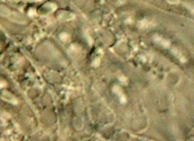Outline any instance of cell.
I'll return each mask as SVG.
<instances>
[{"label": "cell", "mask_w": 194, "mask_h": 141, "mask_svg": "<svg viewBox=\"0 0 194 141\" xmlns=\"http://www.w3.org/2000/svg\"><path fill=\"white\" fill-rule=\"evenodd\" d=\"M4 98H7L8 99V101H11V102L14 103V102L16 101V99H14V97L12 96V97L10 98V96H11V95H10L9 93L5 94V92H4Z\"/></svg>", "instance_id": "6da1fadb"}, {"label": "cell", "mask_w": 194, "mask_h": 141, "mask_svg": "<svg viewBox=\"0 0 194 141\" xmlns=\"http://www.w3.org/2000/svg\"><path fill=\"white\" fill-rule=\"evenodd\" d=\"M166 1L170 4H178L181 2V0H166Z\"/></svg>", "instance_id": "7a4b0ae2"}, {"label": "cell", "mask_w": 194, "mask_h": 141, "mask_svg": "<svg viewBox=\"0 0 194 141\" xmlns=\"http://www.w3.org/2000/svg\"><path fill=\"white\" fill-rule=\"evenodd\" d=\"M5 86V84L4 81L0 79V88L4 87Z\"/></svg>", "instance_id": "3957f363"}]
</instances>
